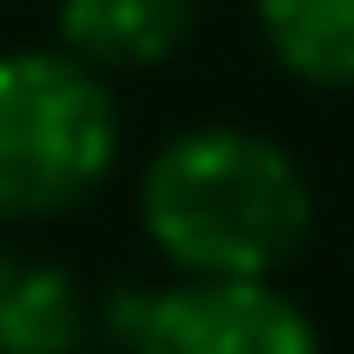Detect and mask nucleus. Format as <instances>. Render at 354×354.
I'll return each mask as SVG.
<instances>
[{"label":"nucleus","mask_w":354,"mask_h":354,"mask_svg":"<svg viewBox=\"0 0 354 354\" xmlns=\"http://www.w3.org/2000/svg\"><path fill=\"white\" fill-rule=\"evenodd\" d=\"M94 304L51 253L0 246V354H87Z\"/></svg>","instance_id":"obj_5"},{"label":"nucleus","mask_w":354,"mask_h":354,"mask_svg":"<svg viewBox=\"0 0 354 354\" xmlns=\"http://www.w3.org/2000/svg\"><path fill=\"white\" fill-rule=\"evenodd\" d=\"M138 224L174 275H275L311 239V181L268 131L196 123L152 152Z\"/></svg>","instance_id":"obj_1"},{"label":"nucleus","mask_w":354,"mask_h":354,"mask_svg":"<svg viewBox=\"0 0 354 354\" xmlns=\"http://www.w3.org/2000/svg\"><path fill=\"white\" fill-rule=\"evenodd\" d=\"M268 58L304 87H354V0H253Z\"/></svg>","instance_id":"obj_6"},{"label":"nucleus","mask_w":354,"mask_h":354,"mask_svg":"<svg viewBox=\"0 0 354 354\" xmlns=\"http://www.w3.org/2000/svg\"><path fill=\"white\" fill-rule=\"evenodd\" d=\"M123 123L94 66L0 51V224H51L116 174Z\"/></svg>","instance_id":"obj_2"},{"label":"nucleus","mask_w":354,"mask_h":354,"mask_svg":"<svg viewBox=\"0 0 354 354\" xmlns=\"http://www.w3.org/2000/svg\"><path fill=\"white\" fill-rule=\"evenodd\" d=\"M203 0H58V51L94 73H145L196 37Z\"/></svg>","instance_id":"obj_4"},{"label":"nucleus","mask_w":354,"mask_h":354,"mask_svg":"<svg viewBox=\"0 0 354 354\" xmlns=\"http://www.w3.org/2000/svg\"><path fill=\"white\" fill-rule=\"evenodd\" d=\"M123 354H318V326L275 275H181L123 282L102 318Z\"/></svg>","instance_id":"obj_3"}]
</instances>
